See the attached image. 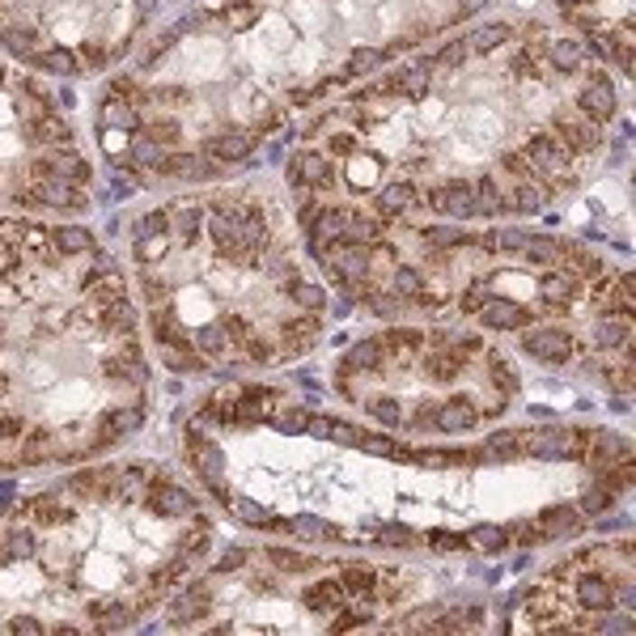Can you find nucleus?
Listing matches in <instances>:
<instances>
[{"label": "nucleus", "mask_w": 636, "mask_h": 636, "mask_svg": "<svg viewBox=\"0 0 636 636\" xmlns=\"http://www.w3.org/2000/svg\"><path fill=\"white\" fill-rule=\"evenodd\" d=\"M467 543L480 547V552H505V547H510V530H505V526H492V522H480L467 535Z\"/></svg>", "instance_id": "a878e982"}, {"label": "nucleus", "mask_w": 636, "mask_h": 636, "mask_svg": "<svg viewBox=\"0 0 636 636\" xmlns=\"http://www.w3.org/2000/svg\"><path fill=\"white\" fill-rule=\"evenodd\" d=\"M229 510H234V518H242L247 526H259V530H289V522H280L276 513L255 505L250 497H229Z\"/></svg>", "instance_id": "6ab92c4d"}, {"label": "nucleus", "mask_w": 636, "mask_h": 636, "mask_svg": "<svg viewBox=\"0 0 636 636\" xmlns=\"http://www.w3.org/2000/svg\"><path fill=\"white\" fill-rule=\"evenodd\" d=\"M535 526H539L543 539H568V535H577V530H581V510H568V505H560V510L543 513Z\"/></svg>", "instance_id": "f3484780"}, {"label": "nucleus", "mask_w": 636, "mask_h": 636, "mask_svg": "<svg viewBox=\"0 0 636 636\" xmlns=\"http://www.w3.org/2000/svg\"><path fill=\"white\" fill-rule=\"evenodd\" d=\"M412 425H416V429H437V407H425V412H416Z\"/></svg>", "instance_id": "37998d69"}, {"label": "nucleus", "mask_w": 636, "mask_h": 636, "mask_svg": "<svg viewBox=\"0 0 636 636\" xmlns=\"http://www.w3.org/2000/svg\"><path fill=\"white\" fill-rule=\"evenodd\" d=\"M475 425H480V412L467 399H454V403H445V407H437V429L442 433H471Z\"/></svg>", "instance_id": "a211bd4d"}, {"label": "nucleus", "mask_w": 636, "mask_h": 636, "mask_svg": "<svg viewBox=\"0 0 636 636\" xmlns=\"http://www.w3.org/2000/svg\"><path fill=\"white\" fill-rule=\"evenodd\" d=\"M615 85H611L607 72H598L590 69L585 72V85H581V94H577V111L585 115V119H594V124H607L611 115H615Z\"/></svg>", "instance_id": "f03ea898"}, {"label": "nucleus", "mask_w": 636, "mask_h": 636, "mask_svg": "<svg viewBox=\"0 0 636 636\" xmlns=\"http://www.w3.org/2000/svg\"><path fill=\"white\" fill-rule=\"evenodd\" d=\"M425 539H429V547H437V552H458V547H467V539L454 535V530H429Z\"/></svg>", "instance_id": "4c0bfd02"}, {"label": "nucleus", "mask_w": 636, "mask_h": 636, "mask_svg": "<svg viewBox=\"0 0 636 636\" xmlns=\"http://www.w3.org/2000/svg\"><path fill=\"white\" fill-rule=\"evenodd\" d=\"M416 200H420V192H416L407 179H399V182H390V187H382V192H378V200H374V208H369V212H374L378 221L387 225V221H395V217H403V212H412Z\"/></svg>", "instance_id": "9d476101"}, {"label": "nucleus", "mask_w": 636, "mask_h": 636, "mask_svg": "<svg viewBox=\"0 0 636 636\" xmlns=\"http://www.w3.org/2000/svg\"><path fill=\"white\" fill-rule=\"evenodd\" d=\"M577 510H585V513H603V510H615V492L611 488H603V484H594L585 497H581V505Z\"/></svg>", "instance_id": "473e14b6"}, {"label": "nucleus", "mask_w": 636, "mask_h": 636, "mask_svg": "<svg viewBox=\"0 0 636 636\" xmlns=\"http://www.w3.org/2000/svg\"><path fill=\"white\" fill-rule=\"evenodd\" d=\"M208 603H212V590H208L204 581H192V585H187L179 598H170L166 623H170V628H187V623H195L200 615H204Z\"/></svg>", "instance_id": "1a4fd4ad"}, {"label": "nucleus", "mask_w": 636, "mask_h": 636, "mask_svg": "<svg viewBox=\"0 0 636 636\" xmlns=\"http://www.w3.org/2000/svg\"><path fill=\"white\" fill-rule=\"evenodd\" d=\"M522 259L530 263H556L560 255H556V238H526V247H522Z\"/></svg>", "instance_id": "7c9ffc66"}, {"label": "nucleus", "mask_w": 636, "mask_h": 636, "mask_svg": "<svg viewBox=\"0 0 636 636\" xmlns=\"http://www.w3.org/2000/svg\"><path fill=\"white\" fill-rule=\"evenodd\" d=\"M543 51H547V64H552L556 72H577V69H585V47H581L577 39H552L547 42V47H543Z\"/></svg>", "instance_id": "dca6fc26"}, {"label": "nucleus", "mask_w": 636, "mask_h": 636, "mask_svg": "<svg viewBox=\"0 0 636 636\" xmlns=\"http://www.w3.org/2000/svg\"><path fill=\"white\" fill-rule=\"evenodd\" d=\"M305 611H344L348 607V590L340 577H318L314 585H305L302 594Z\"/></svg>", "instance_id": "f8f14e48"}, {"label": "nucleus", "mask_w": 636, "mask_h": 636, "mask_svg": "<svg viewBox=\"0 0 636 636\" xmlns=\"http://www.w3.org/2000/svg\"><path fill=\"white\" fill-rule=\"evenodd\" d=\"M429 77H433V64H412V69H399L395 72V85L407 102H420L429 94Z\"/></svg>", "instance_id": "412c9836"}, {"label": "nucleus", "mask_w": 636, "mask_h": 636, "mask_svg": "<svg viewBox=\"0 0 636 636\" xmlns=\"http://www.w3.org/2000/svg\"><path fill=\"white\" fill-rule=\"evenodd\" d=\"M369 412H374L378 420H382V425H387V429H399V425H403V412H399V403L390 399V395H382V399H374V403H369Z\"/></svg>", "instance_id": "f704fd0d"}, {"label": "nucleus", "mask_w": 636, "mask_h": 636, "mask_svg": "<svg viewBox=\"0 0 636 636\" xmlns=\"http://www.w3.org/2000/svg\"><path fill=\"white\" fill-rule=\"evenodd\" d=\"M539 297L547 305H568L581 297V276L568 272V267H556V272H543L539 276Z\"/></svg>", "instance_id": "9b49d317"}, {"label": "nucleus", "mask_w": 636, "mask_h": 636, "mask_svg": "<svg viewBox=\"0 0 636 636\" xmlns=\"http://www.w3.org/2000/svg\"><path fill=\"white\" fill-rule=\"evenodd\" d=\"M267 560L276 568H285V573H305V568H314V560L302 552H285V547H267Z\"/></svg>", "instance_id": "2f4dec72"}, {"label": "nucleus", "mask_w": 636, "mask_h": 636, "mask_svg": "<svg viewBox=\"0 0 636 636\" xmlns=\"http://www.w3.org/2000/svg\"><path fill=\"white\" fill-rule=\"evenodd\" d=\"M390 51H382V47H357L352 56H348V77H365V72H374L387 64Z\"/></svg>", "instance_id": "c85d7f7f"}, {"label": "nucleus", "mask_w": 636, "mask_h": 636, "mask_svg": "<svg viewBox=\"0 0 636 636\" xmlns=\"http://www.w3.org/2000/svg\"><path fill=\"white\" fill-rule=\"evenodd\" d=\"M522 348L543 365H565L573 357V335L560 327H522Z\"/></svg>", "instance_id": "20e7f679"}, {"label": "nucleus", "mask_w": 636, "mask_h": 636, "mask_svg": "<svg viewBox=\"0 0 636 636\" xmlns=\"http://www.w3.org/2000/svg\"><path fill=\"white\" fill-rule=\"evenodd\" d=\"M480 5H488V0H458V17H467V14H475Z\"/></svg>", "instance_id": "c03bdc74"}, {"label": "nucleus", "mask_w": 636, "mask_h": 636, "mask_svg": "<svg viewBox=\"0 0 636 636\" xmlns=\"http://www.w3.org/2000/svg\"><path fill=\"white\" fill-rule=\"evenodd\" d=\"M289 530H293V535H302V539H340V530H335L332 522H323V518H310V513L293 518Z\"/></svg>", "instance_id": "c756f323"}, {"label": "nucleus", "mask_w": 636, "mask_h": 636, "mask_svg": "<svg viewBox=\"0 0 636 636\" xmlns=\"http://www.w3.org/2000/svg\"><path fill=\"white\" fill-rule=\"evenodd\" d=\"M467 39H458V42H450V47H442V51H437V64H442V69H458V64H463V60H467Z\"/></svg>", "instance_id": "58836bf2"}, {"label": "nucleus", "mask_w": 636, "mask_h": 636, "mask_svg": "<svg viewBox=\"0 0 636 636\" xmlns=\"http://www.w3.org/2000/svg\"><path fill=\"white\" fill-rule=\"evenodd\" d=\"M332 442L360 445V442H365V429H357V425H348V420H332Z\"/></svg>", "instance_id": "ea45409f"}, {"label": "nucleus", "mask_w": 636, "mask_h": 636, "mask_svg": "<svg viewBox=\"0 0 636 636\" xmlns=\"http://www.w3.org/2000/svg\"><path fill=\"white\" fill-rule=\"evenodd\" d=\"M594 344L603 348V352H611V348H628L632 344V323L623 314H603L594 323Z\"/></svg>", "instance_id": "4468645a"}, {"label": "nucleus", "mask_w": 636, "mask_h": 636, "mask_svg": "<svg viewBox=\"0 0 636 636\" xmlns=\"http://www.w3.org/2000/svg\"><path fill=\"white\" fill-rule=\"evenodd\" d=\"M475 208H480V212H488V217H497V212H505V208H510V195L500 192L492 174H484V179L475 182Z\"/></svg>", "instance_id": "393cba45"}, {"label": "nucleus", "mask_w": 636, "mask_h": 636, "mask_svg": "<svg viewBox=\"0 0 636 636\" xmlns=\"http://www.w3.org/2000/svg\"><path fill=\"white\" fill-rule=\"evenodd\" d=\"M547 187H539L535 179H518V187H513V195H510V208L513 212H539L543 204H547Z\"/></svg>", "instance_id": "4be33fe9"}, {"label": "nucleus", "mask_w": 636, "mask_h": 636, "mask_svg": "<svg viewBox=\"0 0 636 636\" xmlns=\"http://www.w3.org/2000/svg\"><path fill=\"white\" fill-rule=\"evenodd\" d=\"M505 174H513V179H535V166H530V157H526L522 149L505 153Z\"/></svg>", "instance_id": "e433bc0d"}, {"label": "nucleus", "mask_w": 636, "mask_h": 636, "mask_svg": "<svg viewBox=\"0 0 636 636\" xmlns=\"http://www.w3.org/2000/svg\"><path fill=\"white\" fill-rule=\"evenodd\" d=\"M556 136H560V145H565L568 153H594L598 145H603V127L594 124V119H585V115H568L560 111L556 115Z\"/></svg>", "instance_id": "39448f33"}, {"label": "nucleus", "mask_w": 636, "mask_h": 636, "mask_svg": "<svg viewBox=\"0 0 636 636\" xmlns=\"http://www.w3.org/2000/svg\"><path fill=\"white\" fill-rule=\"evenodd\" d=\"M526 157H530V166H535V174H552V179L568 182V166H573V153L560 145V136L556 132H535V136L526 140Z\"/></svg>", "instance_id": "f257e3e1"}, {"label": "nucleus", "mask_w": 636, "mask_h": 636, "mask_svg": "<svg viewBox=\"0 0 636 636\" xmlns=\"http://www.w3.org/2000/svg\"><path fill=\"white\" fill-rule=\"evenodd\" d=\"M556 5H560V9H573V5H581V0H556Z\"/></svg>", "instance_id": "a18cd8bd"}, {"label": "nucleus", "mask_w": 636, "mask_h": 636, "mask_svg": "<svg viewBox=\"0 0 636 636\" xmlns=\"http://www.w3.org/2000/svg\"><path fill=\"white\" fill-rule=\"evenodd\" d=\"M390 293L403 297V302H416V297L425 293V276H420L416 267H407V263H395V267H390Z\"/></svg>", "instance_id": "5701e85b"}, {"label": "nucleus", "mask_w": 636, "mask_h": 636, "mask_svg": "<svg viewBox=\"0 0 636 636\" xmlns=\"http://www.w3.org/2000/svg\"><path fill=\"white\" fill-rule=\"evenodd\" d=\"M378 543H382V547H412L416 530L412 526H378Z\"/></svg>", "instance_id": "72a5a7b5"}, {"label": "nucleus", "mask_w": 636, "mask_h": 636, "mask_svg": "<svg viewBox=\"0 0 636 636\" xmlns=\"http://www.w3.org/2000/svg\"><path fill=\"white\" fill-rule=\"evenodd\" d=\"M429 208H437L442 217H454V221H463V217H475L480 208H475V187L463 179H445L442 187H433L429 195Z\"/></svg>", "instance_id": "423d86ee"}, {"label": "nucleus", "mask_w": 636, "mask_h": 636, "mask_svg": "<svg viewBox=\"0 0 636 636\" xmlns=\"http://www.w3.org/2000/svg\"><path fill=\"white\" fill-rule=\"evenodd\" d=\"M510 539H518L522 547H530V543H539L543 535H539V526H535V522H522V526H513V530H510Z\"/></svg>", "instance_id": "a19ab883"}, {"label": "nucleus", "mask_w": 636, "mask_h": 636, "mask_svg": "<svg viewBox=\"0 0 636 636\" xmlns=\"http://www.w3.org/2000/svg\"><path fill=\"white\" fill-rule=\"evenodd\" d=\"M382 360H387V344H382V340L374 335V340H360V344L352 348V352H348L344 360H340V369H344V374H357V369L374 374Z\"/></svg>", "instance_id": "2eb2a0df"}, {"label": "nucleus", "mask_w": 636, "mask_h": 636, "mask_svg": "<svg viewBox=\"0 0 636 636\" xmlns=\"http://www.w3.org/2000/svg\"><path fill=\"white\" fill-rule=\"evenodd\" d=\"M522 454V445H518V433H497V437H488V445L480 450V463H505V458H518Z\"/></svg>", "instance_id": "cd10ccee"}, {"label": "nucleus", "mask_w": 636, "mask_h": 636, "mask_svg": "<svg viewBox=\"0 0 636 636\" xmlns=\"http://www.w3.org/2000/svg\"><path fill=\"white\" fill-rule=\"evenodd\" d=\"M9 632H42V623L30 620V615H14V620H9Z\"/></svg>", "instance_id": "79ce46f5"}, {"label": "nucleus", "mask_w": 636, "mask_h": 636, "mask_svg": "<svg viewBox=\"0 0 636 636\" xmlns=\"http://www.w3.org/2000/svg\"><path fill=\"white\" fill-rule=\"evenodd\" d=\"M463 365H467V357H458L454 348H450V340H445V344H437V352H429V357H425V369H429V378H437V382H454Z\"/></svg>", "instance_id": "aec40b11"}, {"label": "nucleus", "mask_w": 636, "mask_h": 636, "mask_svg": "<svg viewBox=\"0 0 636 636\" xmlns=\"http://www.w3.org/2000/svg\"><path fill=\"white\" fill-rule=\"evenodd\" d=\"M530 310L518 302H505V297H488L484 305H480V323H484L488 332H522V327H530Z\"/></svg>", "instance_id": "6e6552de"}, {"label": "nucleus", "mask_w": 636, "mask_h": 636, "mask_svg": "<svg viewBox=\"0 0 636 636\" xmlns=\"http://www.w3.org/2000/svg\"><path fill=\"white\" fill-rule=\"evenodd\" d=\"M573 594H577V607H585V611H607L611 603H615V585H611L607 577H598V573H585V577H577Z\"/></svg>", "instance_id": "ddd939ff"}, {"label": "nucleus", "mask_w": 636, "mask_h": 636, "mask_svg": "<svg viewBox=\"0 0 636 636\" xmlns=\"http://www.w3.org/2000/svg\"><path fill=\"white\" fill-rule=\"evenodd\" d=\"M145 505H149V513H157V518H192V513H200L192 492H182L179 484H170L166 475H153L149 480Z\"/></svg>", "instance_id": "7ed1b4c3"}, {"label": "nucleus", "mask_w": 636, "mask_h": 636, "mask_svg": "<svg viewBox=\"0 0 636 636\" xmlns=\"http://www.w3.org/2000/svg\"><path fill=\"white\" fill-rule=\"evenodd\" d=\"M344 590H348V598H374V590H378V573L374 568H365V565H352V568H344Z\"/></svg>", "instance_id": "bb28decb"}, {"label": "nucleus", "mask_w": 636, "mask_h": 636, "mask_svg": "<svg viewBox=\"0 0 636 636\" xmlns=\"http://www.w3.org/2000/svg\"><path fill=\"white\" fill-rule=\"evenodd\" d=\"M492 382H497V390H518V374H513V365L500 352H492Z\"/></svg>", "instance_id": "c9c22d12"}, {"label": "nucleus", "mask_w": 636, "mask_h": 636, "mask_svg": "<svg viewBox=\"0 0 636 636\" xmlns=\"http://www.w3.org/2000/svg\"><path fill=\"white\" fill-rule=\"evenodd\" d=\"M513 39V26L510 22H492V26H484V30H475L467 39V47L475 51V56H484V51H497L500 42H510Z\"/></svg>", "instance_id": "b1692460"}, {"label": "nucleus", "mask_w": 636, "mask_h": 636, "mask_svg": "<svg viewBox=\"0 0 636 636\" xmlns=\"http://www.w3.org/2000/svg\"><path fill=\"white\" fill-rule=\"evenodd\" d=\"M255 145H259V136L250 127H221V132H212L204 140V157H212L217 166L221 162H242V157L255 153Z\"/></svg>", "instance_id": "0eeeda50"}]
</instances>
